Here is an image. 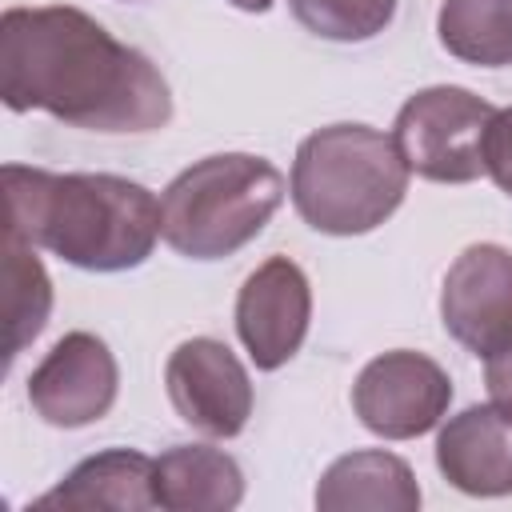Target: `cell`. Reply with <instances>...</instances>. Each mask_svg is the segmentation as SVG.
<instances>
[{
  "instance_id": "cell-18",
  "label": "cell",
  "mask_w": 512,
  "mask_h": 512,
  "mask_svg": "<svg viewBox=\"0 0 512 512\" xmlns=\"http://www.w3.org/2000/svg\"><path fill=\"white\" fill-rule=\"evenodd\" d=\"M484 172L496 180L504 196H512V104L496 108L484 136Z\"/></svg>"
},
{
  "instance_id": "cell-4",
  "label": "cell",
  "mask_w": 512,
  "mask_h": 512,
  "mask_svg": "<svg viewBox=\"0 0 512 512\" xmlns=\"http://www.w3.org/2000/svg\"><path fill=\"white\" fill-rule=\"evenodd\" d=\"M284 176L252 152H216L188 164L160 196V236L188 260H224L264 232L284 204Z\"/></svg>"
},
{
  "instance_id": "cell-2",
  "label": "cell",
  "mask_w": 512,
  "mask_h": 512,
  "mask_svg": "<svg viewBox=\"0 0 512 512\" xmlns=\"http://www.w3.org/2000/svg\"><path fill=\"white\" fill-rule=\"evenodd\" d=\"M8 236L84 272L140 268L160 240V200L112 172H44L4 164Z\"/></svg>"
},
{
  "instance_id": "cell-11",
  "label": "cell",
  "mask_w": 512,
  "mask_h": 512,
  "mask_svg": "<svg viewBox=\"0 0 512 512\" xmlns=\"http://www.w3.org/2000/svg\"><path fill=\"white\" fill-rule=\"evenodd\" d=\"M440 476L468 496H508L512 492V408L472 404L436 436Z\"/></svg>"
},
{
  "instance_id": "cell-17",
  "label": "cell",
  "mask_w": 512,
  "mask_h": 512,
  "mask_svg": "<svg viewBox=\"0 0 512 512\" xmlns=\"http://www.w3.org/2000/svg\"><path fill=\"white\" fill-rule=\"evenodd\" d=\"M288 8L312 36L336 44L372 40L396 16V0H288Z\"/></svg>"
},
{
  "instance_id": "cell-10",
  "label": "cell",
  "mask_w": 512,
  "mask_h": 512,
  "mask_svg": "<svg viewBox=\"0 0 512 512\" xmlns=\"http://www.w3.org/2000/svg\"><path fill=\"white\" fill-rule=\"evenodd\" d=\"M312 324V288L296 260L268 256L236 292V336L260 372L284 368Z\"/></svg>"
},
{
  "instance_id": "cell-16",
  "label": "cell",
  "mask_w": 512,
  "mask_h": 512,
  "mask_svg": "<svg viewBox=\"0 0 512 512\" xmlns=\"http://www.w3.org/2000/svg\"><path fill=\"white\" fill-rule=\"evenodd\" d=\"M4 284H8V364L32 344L52 312V280L32 244L20 236L4 240Z\"/></svg>"
},
{
  "instance_id": "cell-8",
  "label": "cell",
  "mask_w": 512,
  "mask_h": 512,
  "mask_svg": "<svg viewBox=\"0 0 512 512\" xmlns=\"http://www.w3.org/2000/svg\"><path fill=\"white\" fill-rule=\"evenodd\" d=\"M120 368L92 332H64L28 376V404L52 428H84L112 412Z\"/></svg>"
},
{
  "instance_id": "cell-19",
  "label": "cell",
  "mask_w": 512,
  "mask_h": 512,
  "mask_svg": "<svg viewBox=\"0 0 512 512\" xmlns=\"http://www.w3.org/2000/svg\"><path fill=\"white\" fill-rule=\"evenodd\" d=\"M484 384L492 392L496 404H508L512 408V344H504L500 352H492L484 360Z\"/></svg>"
},
{
  "instance_id": "cell-15",
  "label": "cell",
  "mask_w": 512,
  "mask_h": 512,
  "mask_svg": "<svg viewBox=\"0 0 512 512\" xmlns=\"http://www.w3.org/2000/svg\"><path fill=\"white\" fill-rule=\"evenodd\" d=\"M436 36L448 56L476 68L512 64V0H444Z\"/></svg>"
},
{
  "instance_id": "cell-14",
  "label": "cell",
  "mask_w": 512,
  "mask_h": 512,
  "mask_svg": "<svg viewBox=\"0 0 512 512\" xmlns=\"http://www.w3.org/2000/svg\"><path fill=\"white\" fill-rule=\"evenodd\" d=\"M244 500V472L224 448L176 444L156 456V504L168 512H228Z\"/></svg>"
},
{
  "instance_id": "cell-5",
  "label": "cell",
  "mask_w": 512,
  "mask_h": 512,
  "mask_svg": "<svg viewBox=\"0 0 512 512\" xmlns=\"http://www.w3.org/2000/svg\"><path fill=\"white\" fill-rule=\"evenodd\" d=\"M496 108L460 88L432 84L404 100L392 124V140L408 172L432 184H472L484 176V136Z\"/></svg>"
},
{
  "instance_id": "cell-3",
  "label": "cell",
  "mask_w": 512,
  "mask_h": 512,
  "mask_svg": "<svg viewBox=\"0 0 512 512\" xmlns=\"http://www.w3.org/2000/svg\"><path fill=\"white\" fill-rule=\"evenodd\" d=\"M408 176L392 136L368 124H328L300 140L288 192L308 228L364 236L404 204Z\"/></svg>"
},
{
  "instance_id": "cell-13",
  "label": "cell",
  "mask_w": 512,
  "mask_h": 512,
  "mask_svg": "<svg viewBox=\"0 0 512 512\" xmlns=\"http://www.w3.org/2000/svg\"><path fill=\"white\" fill-rule=\"evenodd\" d=\"M320 512H416L420 484L396 452L360 448L332 460L316 484Z\"/></svg>"
},
{
  "instance_id": "cell-1",
  "label": "cell",
  "mask_w": 512,
  "mask_h": 512,
  "mask_svg": "<svg viewBox=\"0 0 512 512\" xmlns=\"http://www.w3.org/2000/svg\"><path fill=\"white\" fill-rule=\"evenodd\" d=\"M0 100L8 112H48L108 136L156 132L172 120V88L160 68L72 4L0 16Z\"/></svg>"
},
{
  "instance_id": "cell-6",
  "label": "cell",
  "mask_w": 512,
  "mask_h": 512,
  "mask_svg": "<svg viewBox=\"0 0 512 512\" xmlns=\"http://www.w3.org/2000/svg\"><path fill=\"white\" fill-rule=\"evenodd\" d=\"M452 404L448 372L412 348H392L372 356L352 384V412L372 436L416 440L432 432Z\"/></svg>"
},
{
  "instance_id": "cell-20",
  "label": "cell",
  "mask_w": 512,
  "mask_h": 512,
  "mask_svg": "<svg viewBox=\"0 0 512 512\" xmlns=\"http://www.w3.org/2000/svg\"><path fill=\"white\" fill-rule=\"evenodd\" d=\"M232 8H240V12H268L276 0H228Z\"/></svg>"
},
{
  "instance_id": "cell-12",
  "label": "cell",
  "mask_w": 512,
  "mask_h": 512,
  "mask_svg": "<svg viewBox=\"0 0 512 512\" xmlns=\"http://www.w3.org/2000/svg\"><path fill=\"white\" fill-rule=\"evenodd\" d=\"M36 508H68V512H148L156 504V460L132 448H104L80 460L52 492L32 500Z\"/></svg>"
},
{
  "instance_id": "cell-9",
  "label": "cell",
  "mask_w": 512,
  "mask_h": 512,
  "mask_svg": "<svg viewBox=\"0 0 512 512\" xmlns=\"http://www.w3.org/2000/svg\"><path fill=\"white\" fill-rule=\"evenodd\" d=\"M444 332L472 356L512 344V252L504 244H468L440 288Z\"/></svg>"
},
{
  "instance_id": "cell-7",
  "label": "cell",
  "mask_w": 512,
  "mask_h": 512,
  "mask_svg": "<svg viewBox=\"0 0 512 512\" xmlns=\"http://www.w3.org/2000/svg\"><path fill=\"white\" fill-rule=\"evenodd\" d=\"M164 388L176 416L212 440L240 436L252 416L248 368L224 340L212 336H192L172 348L164 364Z\"/></svg>"
}]
</instances>
